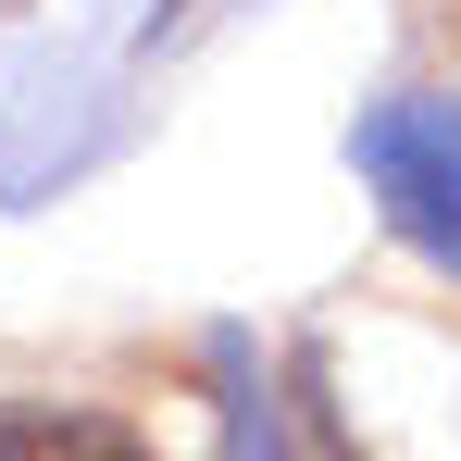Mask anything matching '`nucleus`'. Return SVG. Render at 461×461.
I'll use <instances>...</instances> for the list:
<instances>
[{
  "instance_id": "obj_1",
  "label": "nucleus",
  "mask_w": 461,
  "mask_h": 461,
  "mask_svg": "<svg viewBox=\"0 0 461 461\" xmlns=\"http://www.w3.org/2000/svg\"><path fill=\"white\" fill-rule=\"evenodd\" d=\"M349 150H362V187L386 200V225L461 287V100H437V87L375 100Z\"/></svg>"
},
{
  "instance_id": "obj_2",
  "label": "nucleus",
  "mask_w": 461,
  "mask_h": 461,
  "mask_svg": "<svg viewBox=\"0 0 461 461\" xmlns=\"http://www.w3.org/2000/svg\"><path fill=\"white\" fill-rule=\"evenodd\" d=\"M0 461H162V449L87 399H0Z\"/></svg>"
}]
</instances>
